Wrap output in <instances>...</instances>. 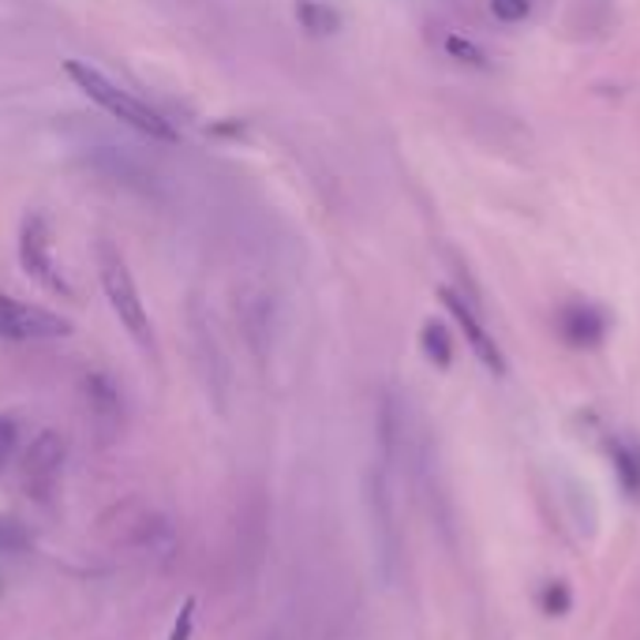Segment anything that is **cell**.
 Returning a JSON list of instances; mask_svg holds the SVG:
<instances>
[{
    "label": "cell",
    "mask_w": 640,
    "mask_h": 640,
    "mask_svg": "<svg viewBox=\"0 0 640 640\" xmlns=\"http://www.w3.org/2000/svg\"><path fill=\"white\" fill-rule=\"evenodd\" d=\"M64 72L68 79L83 91L91 102L102 105L105 113H113L116 121H124L127 127H135V132H143V135H151V140H162V143H173L176 140V132H173V124L165 121L162 113H154L151 105H143L140 97H132L127 91H121L116 83H110L97 68L91 64H83V61H68L64 64Z\"/></svg>",
    "instance_id": "obj_1"
},
{
    "label": "cell",
    "mask_w": 640,
    "mask_h": 640,
    "mask_svg": "<svg viewBox=\"0 0 640 640\" xmlns=\"http://www.w3.org/2000/svg\"><path fill=\"white\" fill-rule=\"evenodd\" d=\"M97 266H102V289L105 297H110V308L116 311V319L124 322V330L140 344H151V319H146V308L140 300V289H135L127 262L110 244H102V248H97Z\"/></svg>",
    "instance_id": "obj_2"
},
{
    "label": "cell",
    "mask_w": 640,
    "mask_h": 640,
    "mask_svg": "<svg viewBox=\"0 0 640 640\" xmlns=\"http://www.w3.org/2000/svg\"><path fill=\"white\" fill-rule=\"evenodd\" d=\"M19 262H23V270L31 273L38 285H45L49 292L72 297V289H68V281L61 278V270H56L53 262V233H49L45 214L31 210L23 218V229H19Z\"/></svg>",
    "instance_id": "obj_3"
},
{
    "label": "cell",
    "mask_w": 640,
    "mask_h": 640,
    "mask_svg": "<svg viewBox=\"0 0 640 640\" xmlns=\"http://www.w3.org/2000/svg\"><path fill=\"white\" fill-rule=\"evenodd\" d=\"M64 472V438L56 431H42L23 457V487L34 502H45L56 495Z\"/></svg>",
    "instance_id": "obj_4"
},
{
    "label": "cell",
    "mask_w": 640,
    "mask_h": 640,
    "mask_svg": "<svg viewBox=\"0 0 640 640\" xmlns=\"http://www.w3.org/2000/svg\"><path fill=\"white\" fill-rule=\"evenodd\" d=\"M72 322L61 314L34 308V303H19L12 297H0V338L8 341H49V338H68Z\"/></svg>",
    "instance_id": "obj_5"
},
{
    "label": "cell",
    "mask_w": 640,
    "mask_h": 640,
    "mask_svg": "<svg viewBox=\"0 0 640 640\" xmlns=\"http://www.w3.org/2000/svg\"><path fill=\"white\" fill-rule=\"evenodd\" d=\"M442 303H446V311L457 319V327L465 330V341H468V349L476 352V360L484 363L487 371H495V375H506V357H502V349L495 344V338L487 333V327L479 322V314L476 308L461 297V292H453V289H442L438 292Z\"/></svg>",
    "instance_id": "obj_6"
},
{
    "label": "cell",
    "mask_w": 640,
    "mask_h": 640,
    "mask_svg": "<svg viewBox=\"0 0 640 640\" xmlns=\"http://www.w3.org/2000/svg\"><path fill=\"white\" fill-rule=\"evenodd\" d=\"M83 393H86V405H91V420L94 427L102 431V438H113L121 431V420H124V405H121V390L110 375L102 371H91L83 379Z\"/></svg>",
    "instance_id": "obj_7"
},
{
    "label": "cell",
    "mask_w": 640,
    "mask_h": 640,
    "mask_svg": "<svg viewBox=\"0 0 640 640\" xmlns=\"http://www.w3.org/2000/svg\"><path fill=\"white\" fill-rule=\"evenodd\" d=\"M558 333L574 344V349H596L607 338V314L596 303L574 300L558 311Z\"/></svg>",
    "instance_id": "obj_8"
},
{
    "label": "cell",
    "mask_w": 640,
    "mask_h": 640,
    "mask_svg": "<svg viewBox=\"0 0 640 640\" xmlns=\"http://www.w3.org/2000/svg\"><path fill=\"white\" fill-rule=\"evenodd\" d=\"M610 461H615V472L622 479V491L629 498H640V446L626 438H610Z\"/></svg>",
    "instance_id": "obj_9"
},
{
    "label": "cell",
    "mask_w": 640,
    "mask_h": 640,
    "mask_svg": "<svg viewBox=\"0 0 640 640\" xmlns=\"http://www.w3.org/2000/svg\"><path fill=\"white\" fill-rule=\"evenodd\" d=\"M420 344H423V357H427L435 368L446 371L450 363H453V341H450V330L442 327V322H423V330H420Z\"/></svg>",
    "instance_id": "obj_10"
},
{
    "label": "cell",
    "mask_w": 640,
    "mask_h": 640,
    "mask_svg": "<svg viewBox=\"0 0 640 640\" xmlns=\"http://www.w3.org/2000/svg\"><path fill=\"white\" fill-rule=\"evenodd\" d=\"M297 19L303 23V31H311V34H333L341 27L338 8L322 4V0H300V4H297Z\"/></svg>",
    "instance_id": "obj_11"
},
{
    "label": "cell",
    "mask_w": 640,
    "mask_h": 640,
    "mask_svg": "<svg viewBox=\"0 0 640 640\" xmlns=\"http://www.w3.org/2000/svg\"><path fill=\"white\" fill-rule=\"evenodd\" d=\"M16 450H19V420L12 412H0V476L12 468Z\"/></svg>",
    "instance_id": "obj_12"
},
{
    "label": "cell",
    "mask_w": 640,
    "mask_h": 640,
    "mask_svg": "<svg viewBox=\"0 0 640 640\" xmlns=\"http://www.w3.org/2000/svg\"><path fill=\"white\" fill-rule=\"evenodd\" d=\"M31 544V531L19 525L16 517H0V555H8V550H23Z\"/></svg>",
    "instance_id": "obj_13"
},
{
    "label": "cell",
    "mask_w": 640,
    "mask_h": 640,
    "mask_svg": "<svg viewBox=\"0 0 640 640\" xmlns=\"http://www.w3.org/2000/svg\"><path fill=\"white\" fill-rule=\"evenodd\" d=\"M491 16L498 23H525L531 16V0H491Z\"/></svg>",
    "instance_id": "obj_14"
},
{
    "label": "cell",
    "mask_w": 640,
    "mask_h": 640,
    "mask_svg": "<svg viewBox=\"0 0 640 640\" xmlns=\"http://www.w3.org/2000/svg\"><path fill=\"white\" fill-rule=\"evenodd\" d=\"M446 53H450V56H457L461 64L484 68V53H479V49L472 45V42H465V38H457V34H450V38H446Z\"/></svg>",
    "instance_id": "obj_15"
},
{
    "label": "cell",
    "mask_w": 640,
    "mask_h": 640,
    "mask_svg": "<svg viewBox=\"0 0 640 640\" xmlns=\"http://www.w3.org/2000/svg\"><path fill=\"white\" fill-rule=\"evenodd\" d=\"M539 603H544L547 615H566V610H569V588L562 585V580H550V585L544 588V599H539Z\"/></svg>",
    "instance_id": "obj_16"
},
{
    "label": "cell",
    "mask_w": 640,
    "mask_h": 640,
    "mask_svg": "<svg viewBox=\"0 0 640 640\" xmlns=\"http://www.w3.org/2000/svg\"><path fill=\"white\" fill-rule=\"evenodd\" d=\"M192 629H195V599H184V607L176 610V622L165 640H192Z\"/></svg>",
    "instance_id": "obj_17"
}]
</instances>
